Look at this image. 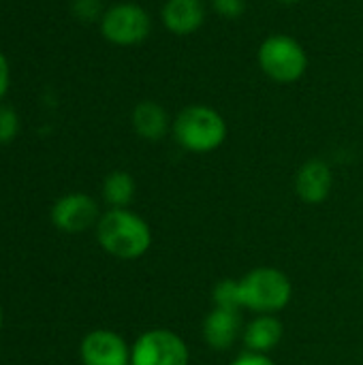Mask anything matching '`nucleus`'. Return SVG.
<instances>
[{
	"mask_svg": "<svg viewBox=\"0 0 363 365\" xmlns=\"http://www.w3.org/2000/svg\"><path fill=\"white\" fill-rule=\"evenodd\" d=\"M96 240L105 252L122 261L141 259L152 246L150 225L128 207L109 210L96 222Z\"/></svg>",
	"mask_w": 363,
	"mask_h": 365,
	"instance_id": "f257e3e1",
	"label": "nucleus"
},
{
	"mask_svg": "<svg viewBox=\"0 0 363 365\" xmlns=\"http://www.w3.org/2000/svg\"><path fill=\"white\" fill-rule=\"evenodd\" d=\"M175 143L190 154L216 152L229 135L227 120L210 105H188L175 118L171 126Z\"/></svg>",
	"mask_w": 363,
	"mask_h": 365,
	"instance_id": "f03ea898",
	"label": "nucleus"
},
{
	"mask_svg": "<svg viewBox=\"0 0 363 365\" xmlns=\"http://www.w3.org/2000/svg\"><path fill=\"white\" fill-rule=\"evenodd\" d=\"M240 299L242 310L278 314L293 299V282L276 267H255L240 278Z\"/></svg>",
	"mask_w": 363,
	"mask_h": 365,
	"instance_id": "7ed1b4c3",
	"label": "nucleus"
},
{
	"mask_svg": "<svg viewBox=\"0 0 363 365\" xmlns=\"http://www.w3.org/2000/svg\"><path fill=\"white\" fill-rule=\"evenodd\" d=\"M257 62L265 77L276 83H295L308 71V53L291 34H270L257 49Z\"/></svg>",
	"mask_w": 363,
	"mask_h": 365,
	"instance_id": "20e7f679",
	"label": "nucleus"
},
{
	"mask_svg": "<svg viewBox=\"0 0 363 365\" xmlns=\"http://www.w3.org/2000/svg\"><path fill=\"white\" fill-rule=\"evenodd\" d=\"M98 26H101V34L111 45L133 47V45L143 43L150 36L152 17L137 2H118L105 9Z\"/></svg>",
	"mask_w": 363,
	"mask_h": 365,
	"instance_id": "39448f33",
	"label": "nucleus"
},
{
	"mask_svg": "<svg viewBox=\"0 0 363 365\" xmlns=\"http://www.w3.org/2000/svg\"><path fill=\"white\" fill-rule=\"evenodd\" d=\"M190 351L171 329H150L131 346V365H188Z\"/></svg>",
	"mask_w": 363,
	"mask_h": 365,
	"instance_id": "423d86ee",
	"label": "nucleus"
},
{
	"mask_svg": "<svg viewBox=\"0 0 363 365\" xmlns=\"http://www.w3.org/2000/svg\"><path fill=\"white\" fill-rule=\"evenodd\" d=\"M79 353L83 365H131V346L122 336L109 329L90 331Z\"/></svg>",
	"mask_w": 363,
	"mask_h": 365,
	"instance_id": "0eeeda50",
	"label": "nucleus"
},
{
	"mask_svg": "<svg viewBox=\"0 0 363 365\" xmlns=\"http://www.w3.org/2000/svg\"><path fill=\"white\" fill-rule=\"evenodd\" d=\"M98 205L92 197L83 192H73L56 201L51 210V220L58 229L66 233H81L98 222Z\"/></svg>",
	"mask_w": 363,
	"mask_h": 365,
	"instance_id": "6e6552de",
	"label": "nucleus"
},
{
	"mask_svg": "<svg viewBox=\"0 0 363 365\" xmlns=\"http://www.w3.org/2000/svg\"><path fill=\"white\" fill-rule=\"evenodd\" d=\"M334 186L332 167L321 158L306 160L295 173V192L308 205H319L327 201Z\"/></svg>",
	"mask_w": 363,
	"mask_h": 365,
	"instance_id": "1a4fd4ad",
	"label": "nucleus"
},
{
	"mask_svg": "<svg viewBox=\"0 0 363 365\" xmlns=\"http://www.w3.org/2000/svg\"><path fill=\"white\" fill-rule=\"evenodd\" d=\"M242 317L240 310H223V308H214L205 319H203V342L220 353V351H229L237 340H242Z\"/></svg>",
	"mask_w": 363,
	"mask_h": 365,
	"instance_id": "9d476101",
	"label": "nucleus"
},
{
	"mask_svg": "<svg viewBox=\"0 0 363 365\" xmlns=\"http://www.w3.org/2000/svg\"><path fill=\"white\" fill-rule=\"evenodd\" d=\"M205 13L203 0H165L160 21L167 32L175 36H190L203 26Z\"/></svg>",
	"mask_w": 363,
	"mask_h": 365,
	"instance_id": "9b49d317",
	"label": "nucleus"
},
{
	"mask_svg": "<svg viewBox=\"0 0 363 365\" xmlns=\"http://www.w3.org/2000/svg\"><path fill=\"white\" fill-rule=\"evenodd\" d=\"M285 336V327L276 314H257L252 321L244 325L242 342L248 353H261L270 355Z\"/></svg>",
	"mask_w": 363,
	"mask_h": 365,
	"instance_id": "f8f14e48",
	"label": "nucleus"
},
{
	"mask_svg": "<svg viewBox=\"0 0 363 365\" xmlns=\"http://www.w3.org/2000/svg\"><path fill=\"white\" fill-rule=\"evenodd\" d=\"M133 130L145 141H160L171 133V115L156 101H141L131 113Z\"/></svg>",
	"mask_w": 363,
	"mask_h": 365,
	"instance_id": "ddd939ff",
	"label": "nucleus"
},
{
	"mask_svg": "<svg viewBox=\"0 0 363 365\" xmlns=\"http://www.w3.org/2000/svg\"><path fill=\"white\" fill-rule=\"evenodd\" d=\"M135 180L126 171H111L103 182V199L111 205V210H124L135 199Z\"/></svg>",
	"mask_w": 363,
	"mask_h": 365,
	"instance_id": "4468645a",
	"label": "nucleus"
},
{
	"mask_svg": "<svg viewBox=\"0 0 363 365\" xmlns=\"http://www.w3.org/2000/svg\"><path fill=\"white\" fill-rule=\"evenodd\" d=\"M214 308L223 310H242V299H240V280L235 278H225L218 280L214 291H212Z\"/></svg>",
	"mask_w": 363,
	"mask_h": 365,
	"instance_id": "2eb2a0df",
	"label": "nucleus"
},
{
	"mask_svg": "<svg viewBox=\"0 0 363 365\" xmlns=\"http://www.w3.org/2000/svg\"><path fill=\"white\" fill-rule=\"evenodd\" d=\"M71 13L79 21L92 24V21H101L105 9H103V2L101 0H73L71 2Z\"/></svg>",
	"mask_w": 363,
	"mask_h": 365,
	"instance_id": "dca6fc26",
	"label": "nucleus"
},
{
	"mask_svg": "<svg viewBox=\"0 0 363 365\" xmlns=\"http://www.w3.org/2000/svg\"><path fill=\"white\" fill-rule=\"evenodd\" d=\"M19 130V118L13 107L0 105V145L11 143L17 137Z\"/></svg>",
	"mask_w": 363,
	"mask_h": 365,
	"instance_id": "f3484780",
	"label": "nucleus"
},
{
	"mask_svg": "<svg viewBox=\"0 0 363 365\" xmlns=\"http://www.w3.org/2000/svg\"><path fill=\"white\" fill-rule=\"evenodd\" d=\"M210 6L223 19H237L246 11V0H210Z\"/></svg>",
	"mask_w": 363,
	"mask_h": 365,
	"instance_id": "a211bd4d",
	"label": "nucleus"
},
{
	"mask_svg": "<svg viewBox=\"0 0 363 365\" xmlns=\"http://www.w3.org/2000/svg\"><path fill=\"white\" fill-rule=\"evenodd\" d=\"M229 365H276L274 364V359L270 357V355H261V353H242V355H237L233 361Z\"/></svg>",
	"mask_w": 363,
	"mask_h": 365,
	"instance_id": "6ab92c4d",
	"label": "nucleus"
},
{
	"mask_svg": "<svg viewBox=\"0 0 363 365\" xmlns=\"http://www.w3.org/2000/svg\"><path fill=\"white\" fill-rule=\"evenodd\" d=\"M9 88H11V66H9L6 56L0 51V101L6 96Z\"/></svg>",
	"mask_w": 363,
	"mask_h": 365,
	"instance_id": "aec40b11",
	"label": "nucleus"
},
{
	"mask_svg": "<svg viewBox=\"0 0 363 365\" xmlns=\"http://www.w3.org/2000/svg\"><path fill=\"white\" fill-rule=\"evenodd\" d=\"M276 2H280V4H297L302 0H276Z\"/></svg>",
	"mask_w": 363,
	"mask_h": 365,
	"instance_id": "412c9836",
	"label": "nucleus"
},
{
	"mask_svg": "<svg viewBox=\"0 0 363 365\" xmlns=\"http://www.w3.org/2000/svg\"><path fill=\"white\" fill-rule=\"evenodd\" d=\"M0 327H2V312H0Z\"/></svg>",
	"mask_w": 363,
	"mask_h": 365,
	"instance_id": "4be33fe9",
	"label": "nucleus"
},
{
	"mask_svg": "<svg viewBox=\"0 0 363 365\" xmlns=\"http://www.w3.org/2000/svg\"><path fill=\"white\" fill-rule=\"evenodd\" d=\"M362 280H363V269H362Z\"/></svg>",
	"mask_w": 363,
	"mask_h": 365,
	"instance_id": "5701e85b",
	"label": "nucleus"
}]
</instances>
